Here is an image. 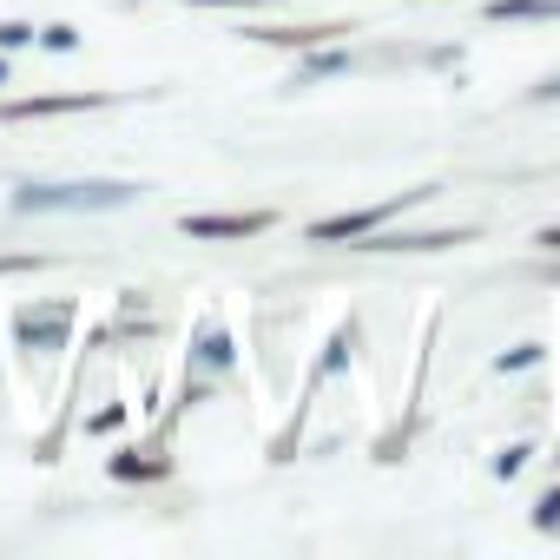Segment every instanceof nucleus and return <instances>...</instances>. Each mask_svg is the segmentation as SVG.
<instances>
[{"label": "nucleus", "mask_w": 560, "mask_h": 560, "mask_svg": "<svg viewBox=\"0 0 560 560\" xmlns=\"http://www.w3.org/2000/svg\"><path fill=\"white\" fill-rule=\"evenodd\" d=\"M488 21H560V0H488Z\"/></svg>", "instance_id": "7"}, {"label": "nucleus", "mask_w": 560, "mask_h": 560, "mask_svg": "<svg viewBox=\"0 0 560 560\" xmlns=\"http://www.w3.org/2000/svg\"><path fill=\"white\" fill-rule=\"evenodd\" d=\"M534 250H560V224H553V231H540V237H534Z\"/></svg>", "instance_id": "18"}, {"label": "nucleus", "mask_w": 560, "mask_h": 560, "mask_svg": "<svg viewBox=\"0 0 560 560\" xmlns=\"http://www.w3.org/2000/svg\"><path fill=\"white\" fill-rule=\"evenodd\" d=\"M191 8H257V0H191Z\"/></svg>", "instance_id": "19"}, {"label": "nucleus", "mask_w": 560, "mask_h": 560, "mask_svg": "<svg viewBox=\"0 0 560 560\" xmlns=\"http://www.w3.org/2000/svg\"><path fill=\"white\" fill-rule=\"evenodd\" d=\"M343 67H350L343 54H324V47H311V54H304V67H298V86H311V80H324V73H343Z\"/></svg>", "instance_id": "9"}, {"label": "nucleus", "mask_w": 560, "mask_h": 560, "mask_svg": "<svg viewBox=\"0 0 560 560\" xmlns=\"http://www.w3.org/2000/svg\"><path fill=\"white\" fill-rule=\"evenodd\" d=\"M139 185H119V178H86V185H21L14 191V211L21 218H40V211H119L132 205Z\"/></svg>", "instance_id": "1"}, {"label": "nucleus", "mask_w": 560, "mask_h": 560, "mask_svg": "<svg viewBox=\"0 0 560 560\" xmlns=\"http://www.w3.org/2000/svg\"><path fill=\"white\" fill-rule=\"evenodd\" d=\"M534 527H540V534H560V488H553V494L534 508Z\"/></svg>", "instance_id": "15"}, {"label": "nucleus", "mask_w": 560, "mask_h": 560, "mask_svg": "<svg viewBox=\"0 0 560 560\" xmlns=\"http://www.w3.org/2000/svg\"><path fill=\"white\" fill-rule=\"evenodd\" d=\"M534 100H560V80H547V86H534Z\"/></svg>", "instance_id": "20"}, {"label": "nucleus", "mask_w": 560, "mask_h": 560, "mask_svg": "<svg viewBox=\"0 0 560 560\" xmlns=\"http://www.w3.org/2000/svg\"><path fill=\"white\" fill-rule=\"evenodd\" d=\"M21 47H34V27L27 21H0V54H21Z\"/></svg>", "instance_id": "11"}, {"label": "nucleus", "mask_w": 560, "mask_h": 560, "mask_svg": "<svg viewBox=\"0 0 560 560\" xmlns=\"http://www.w3.org/2000/svg\"><path fill=\"white\" fill-rule=\"evenodd\" d=\"M113 475L119 481H152V475H165V462L159 455H113Z\"/></svg>", "instance_id": "10"}, {"label": "nucleus", "mask_w": 560, "mask_h": 560, "mask_svg": "<svg viewBox=\"0 0 560 560\" xmlns=\"http://www.w3.org/2000/svg\"><path fill=\"white\" fill-rule=\"evenodd\" d=\"M67 324H73V304H47V311H21V343L27 350H54L60 337H67Z\"/></svg>", "instance_id": "5"}, {"label": "nucleus", "mask_w": 560, "mask_h": 560, "mask_svg": "<svg viewBox=\"0 0 560 560\" xmlns=\"http://www.w3.org/2000/svg\"><path fill=\"white\" fill-rule=\"evenodd\" d=\"M198 357L224 370V363H231V337H224V330H205V350H198Z\"/></svg>", "instance_id": "13"}, {"label": "nucleus", "mask_w": 560, "mask_h": 560, "mask_svg": "<svg viewBox=\"0 0 560 560\" xmlns=\"http://www.w3.org/2000/svg\"><path fill=\"white\" fill-rule=\"evenodd\" d=\"M277 211H191L185 218V237H205V244H237V237H257L270 231Z\"/></svg>", "instance_id": "3"}, {"label": "nucleus", "mask_w": 560, "mask_h": 560, "mask_svg": "<svg viewBox=\"0 0 560 560\" xmlns=\"http://www.w3.org/2000/svg\"><path fill=\"white\" fill-rule=\"evenodd\" d=\"M363 237H370L363 250H448V244H468V231H429V237L422 231H389V237L363 231Z\"/></svg>", "instance_id": "6"}, {"label": "nucleus", "mask_w": 560, "mask_h": 560, "mask_svg": "<svg viewBox=\"0 0 560 560\" xmlns=\"http://www.w3.org/2000/svg\"><path fill=\"white\" fill-rule=\"evenodd\" d=\"M119 416H126V409H119V402H113V409H100V416H93V422H86V429H93V435H106V429H119Z\"/></svg>", "instance_id": "16"}, {"label": "nucleus", "mask_w": 560, "mask_h": 560, "mask_svg": "<svg viewBox=\"0 0 560 560\" xmlns=\"http://www.w3.org/2000/svg\"><path fill=\"white\" fill-rule=\"evenodd\" d=\"M527 363H540V350H534V343H514V350H501V357H494V370H527Z\"/></svg>", "instance_id": "14"}, {"label": "nucleus", "mask_w": 560, "mask_h": 560, "mask_svg": "<svg viewBox=\"0 0 560 560\" xmlns=\"http://www.w3.org/2000/svg\"><path fill=\"white\" fill-rule=\"evenodd\" d=\"M106 93H47V100H0V119H54V113H93Z\"/></svg>", "instance_id": "4"}, {"label": "nucleus", "mask_w": 560, "mask_h": 560, "mask_svg": "<svg viewBox=\"0 0 560 560\" xmlns=\"http://www.w3.org/2000/svg\"><path fill=\"white\" fill-rule=\"evenodd\" d=\"M553 277H560V264H553Z\"/></svg>", "instance_id": "22"}, {"label": "nucleus", "mask_w": 560, "mask_h": 560, "mask_svg": "<svg viewBox=\"0 0 560 560\" xmlns=\"http://www.w3.org/2000/svg\"><path fill=\"white\" fill-rule=\"evenodd\" d=\"M34 40H40V47H54V54H73V47H80V34H73L67 21H60V27H47V34H34Z\"/></svg>", "instance_id": "12"}, {"label": "nucleus", "mask_w": 560, "mask_h": 560, "mask_svg": "<svg viewBox=\"0 0 560 560\" xmlns=\"http://www.w3.org/2000/svg\"><path fill=\"white\" fill-rule=\"evenodd\" d=\"M521 462H527V448H508V455L494 462V475H521Z\"/></svg>", "instance_id": "17"}, {"label": "nucleus", "mask_w": 560, "mask_h": 560, "mask_svg": "<svg viewBox=\"0 0 560 560\" xmlns=\"http://www.w3.org/2000/svg\"><path fill=\"white\" fill-rule=\"evenodd\" d=\"M337 34H350V27H257L250 40H277V47H324V40H337Z\"/></svg>", "instance_id": "8"}, {"label": "nucleus", "mask_w": 560, "mask_h": 560, "mask_svg": "<svg viewBox=\"0 0 560 560\" xmlns=\"http://www.w3.org/2000/svg\"><path fill=\"white\" fill-rule=\"evenodd\" d=\"M0 86H8V60H0Z\"/></svg>", "instance_id": "21"}, {"label": "nucleus", "mask_w": 560, "mask_h": 560, "mask_svg": "<svg viewBox=\"0 0 560 560\" xmlns=\"http://www.w3.org/2000/svg\"><path fill=\"white\" fill-rule=\"evenodd\" d=\"M422 198H429V185H416V191H396V198H383V205H357V211H343V218H317V224H311V244H343V237L383 231L396 211H409V205H422Z\"/></svg>", "instance_id": "2"}]
</instances>
